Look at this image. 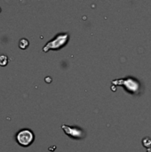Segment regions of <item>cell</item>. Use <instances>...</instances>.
Instances as JSON below:
<instances>
[{
    "instance_id": "3",
    "label": "cell",
    "mask_w": 151,
    "mask_h": 152,
    "mask_svg": "<svg viewBox=\"0 0 151 152\" xmlns=\"http://www.w3.org/2000/svg\"><path fill=\"white\" fill-rule=\"evenodd\" d=\"M62 128L66 132V134H68L69 136H73V137H80V134L82 133L81 130H78L77 128H71L67 126H62Z\"/></svg>"
},
{
    "instance_id": "4",
    "label": "cell",
    "mask_w": 151,
    "mask_h": 152,
    "mask_svg": "<svg viewBox=\"0 0 151 152\" xmlns=\"http://www.w3.org/2000/svg\"><path fill=\"white\" fill-rule=\"evenodd\" d=\"M28 45H29V43H28V39H26V38H22L19 42V47L20 49H26L28 46Z\"/></svg>"
},
{
    "instance_id": "1",
    "label": "cell",
    "mask_w": 151,
    "mask_h": 152,
    "mask_svg": "<svg viewBox=\"0 0 151 152\" xmlns=\"http://www.w3.org/2000/svg\"><path fill=\"white\" fill-rule=\"evenodd\" d=\"M68 39H69V35L68 34L58 35L52 41L48 42L47 45L43 48V50H44V52H47L50 49H60L61 47H62L67 43Z\"/></svg>"
},
{
    "instance_id": "5",
    "label": "cell",
    "mask_w": 151,
    "mask_h": 152,
    "mask_svg": "<svg viewBox=\"0 0 151 152\" xmlns=\"http://www.w3.org/2000/svg\"><path fill=\"white\" fill-rule=\"evenodd\" d=\"M8 62V58L6 55L1 54L0 55V66H5Z\"/></svg>"
},
{
    "instance_id": "2",
    "label": "cell",
    "mask_w": 151,
    "mask_h": 152,
    "mask_svg": "<svg viewBox=\"0 0 151 152\" xmlns=\"http://www.w3.org/2000/svg\"><path fill=\"white\" fill-rule=\"evenodd\" d=\"M16 140L20 145L23 147H28L34 141V134L28 129H23L17 134Z\"/></svg>"
}]
</instances>
